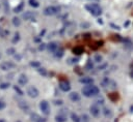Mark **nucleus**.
I'll return each instance as SVG.
<instances>
[{
  "mask_svg": "<svg viewBox=\"0 0 133 122\" xmlns=\"http://www.w3.org/2000/svg\"><path fill=\"white\" fill-rule=\"evenodd\" d=\"M99 92H100L99 88H98L97 86L92 85V84H91V85H86V86H84V87L82 88V93H83V95L86 96V97L96 96V95L99 94Z\"/></svg>",
  "mask_w": 133,
  "mask_h": 122,
  "instance_id": "obj_1",
  "label": "nucleus"
},
{
  "mask_svg": "<svg viewBox=\"0 0 133 122\" xmlns=\"http://www.w3.org/2000/svg\"><path fill=\"white\" fill-rule=\"evenodd\" d=\"M85 8H86L92 16H96V17H98V16H100V14L102 13V9H101V7H100L98 4H96V3H89V4H86V5H85Z\"/></svg>",
  "mask_w": 133,
  "mask_h": 122,
  "instance_id": "obj_2",
  "label": "nucleus"
},
{
  "mask_svg": "<svg viewBox=\"0 0 133 122\" xmlns=\"http://www.w3.org/2000/svg\"><path fill=\"white\" fill-rule=\"evenodd\" d=\"M59 10H60V8H59L58 6H53V5H51V6H47V7L44 9V13H45L46 16H54V14L58 13Z\"/></svg>",
  "mask_w": 133,
  "mask_h": 122,
  "instance_id": "obj_3",
  "label": "nucleus"
},
{
  "mask_svg": "<svg viewBox=\"0 0 133 122\" xmlns=\"http://www.w3.org/2000/svg\"><path fill=\"white\" fill-rule=\"evenodd\" d=\"M39 109H41V111H42L43 114H45V115H49L50 114V105H49L48 101L42 100L39 102Z\"/></svg>",
  "mask_w": 133,
  "mask_h": 122,
  "instance_id": "obj_4",
  "label": "nucleus"
},
{
  "mask_svg": "<svg viewBox=\"0 0 133 122\" xmlns=\"http://www.w3.org/2000/svg\"><path fill=\"white\" fill-rule=\"evenodd\" d=\"M27 94H28L29 97L35 98V97L38 96L39 92H38V90H37L36 87H34V86H29V87L27 88Z\"/></svg>",
  "mask_w": 133,
  "mask_h": 122,
  "instance_id": "obj_5",
  "label": "nucleus"
},
{
  "mask_svg": "<svg viewBox=\"0 0 133 122\" xmlns=\"http://www.w3.org/2000/svg\"><path fill=\"white\" fill-rule=\"evenodd\" d=\"M66 113H68V110H61L59 112V114L55 117V121L56 122H65L66 121Z\"/></svg>",
  "mask_w": 133,
  "mask_h": 122,
  "instance_id": "obj_6",
  "label": "nucleus"
},
{
  "mask_svg": "<svg viewBox=\"0 0 133 122\" xmlns=\"http://www.w3.org/2000/svg\"><path fill=\"white\" fill-rule=\"evenodd\" d=\"M89 112H90V114H91L94 117H96V118L99 117V116H100V113H101L99 105L96 104V103H94L92 105H90V108H89Z\"/></svg>",
  "mask_w": 133,
  "mask_h": 122,
  "instance_id": "obj_7",
  "label": "nucleus"
},
{
  "mask_svg": "<svg viewBox=\"0 0 133 122\" xmlns=\"http://www.w3.org/2000/svg\"><path fill=\"white\" fill-rule=\"evenodd\" d=\"M14 67H15V64H14L12 62H9V61H4V62H2V63L0 64V68H1L2 70H4V71L10 70V69H12Z\"/></svg>",
  "mask_w": 133,
  "mask_h": 122,
  "instance_id": "obj_8",
  "label": "nucleus"
},
{
  "mask_svg": "<svg viewBox=\"0 0 133 122\" xmlns=\"http://www.w3.org/2000/svg\"><path fill=\"white\" fill-rule=\"evenodd\" d=\"M22 18L26 21H33L35 19V13L32 12V11H25L22 14Z\"/></svg>",
  "mask_w": 133,
  "mask_h": 122,
  "instance_id": "obj_9",
  "label": "nucleus"
},
{
  "mask_svg": "<svg viewBox=\"0 0 133 122\" xmlns=\"http://www.w3.org/2000/svg\"><path fill=\"white\" fill-rule=\"evenodd\" d=\"M58 43L57 42H55V41H52V42H50L49 44H47V49H48V51L49 52H51V53H55L57 50H58Z\"/></svg>",
  "mask_w": 133,
  "mask_h": 122,
  "instance_id": "obj_10",
  "label": "nucleus"
},
{
  "mask_svg": "<svg viewBox=\"0 0 133 122\" xmlns=\"http://www.w3.org/2000/svg\"><path fill=\"white\" fill-rule=\"evenodd\" d=\"M59 88H60V90H62V91H64V92H68V91H70V89H71V85H70L69 82L62 81V82L59 83Z\"/></svg>",
  "mask_w": 133,
  "mask_h": 122,
  "instance_id": "obj_11",
  "label": "nucleus"
},
{
  "mask_svg": "<svg viewBox=\"0 0 133 122\" xmlns=\"http://www.w3.org/2000/svg\"><path fill=\"white\" fill-rule=\"evenodd\" d=\"M27 82H28L27 75H25V74H20V75H19V78H18V83H19V85L25 86V85L27 84Z\"/></svg>",
  "mask_w": 133,
  "mask_h": 122,
  "instance_id": "obj_12",
  "label": "nucleus"
},
{
  "mask_svg": "<svg viewBox=\"0 0 133 122\" xmlns=\"http://www.w3.org/2000/svg\"><path fill=\"white\" fill-rule=\"evenodd\" d=\"M80 83H82L84 85H91L94 83V79H91L89 77H83L80 79Z\"/></svg>",
  "mask_w": 133,
  "mask_h": 122,
  "instance_id": "obj_13",
  "label": "nucleus"
},
{
  "mask_svg": "<svg viewBox=\"0 0 133 122\" xmlns=\"http://www.w3.org/2000/svg\"><path fill=\"white\" fill-rule=\"evenodd\" d=\"M18 104H19V108H20L21 110H23L24 112H28V111H29V105H28V103H27L26 101L20 100Z\"/></svg>",
  "mask_w": 133,
  "mask_h": 122,
  "instance_id": "obj_14",
  "label": "nucleus"
},
{
  "mask_svg": "<svg viewBox=\"0 0 133 122\" xmlns=\"http://www.w3.org/2000/svg\"><path fill=\"white\" fill-rule=\"evenodd\" d=\"M69 97H70V99H71L72 101H74V102H77V101L80 100V95H79L77 92H72V93H70Z\"/></svg>",
  "mask_w": 133,
  "mask_h": 122,
  "instance_id": "obj_15",
  "label": "nucleus"
},
{
  "mask_svg": "<svg viewBox=\"0 0 133 122\" xmlns=\"http://www.w3.org/2000/svg\"><path fill=\"white\" fill-rule=\"evenodd\" d=\"M71 119H72L73 122H81L80 117H79L76 113H72V114H71Z\"/></svg>",
  "mask_w": 133,
  "mask_h": 122,
  "instance_id": "obj_16",
  "label": "nucleus"
},
{
  "mask_svg": "<svg viewBox=\"0 0 133 122\" xmlns=\"http://www.w3.org/2000/svg\"><path fill=\"white\" fill-rule=\"evenodd\" d=\"M54 55H55V57H57V58H61V57L63 56V50H62L61 48H58V50L54 53Z\"/></svg>",
  "mask_w": 133,
  "mask_h": 122,
  "instance_id": "obj_17",
  "label": "nucleus"
},
{
  "mask_svg": "<svg viewBox=\"0 0 133 122\" xmlns=\"http://www.w3.org/2000/svg\"><path fill=\"white\" fill-rule=\"evenodd\" d=\"M110 83H111V81H110L108 78H104V79L102 80V82H101V85H102L103 87H107V86H109Z\"/></svg>",
  "mask_w": 133,
  "mask_h": 122,
  "instance_id": "obj_18",
  "label": "nucleus"
},
{
  "mask_svg": "<svg viewBox=\"0 0 133 122\" xmlns=\"http://www.w3.org/2000/svg\"><path fill=\"white\" fill-rule=\"evenodd\" d=\"M23 8H24V2H21V3L15 8V12H21V11H23Z\"/></svg>",
  "mask_w": 133,
  "mask_h": 122,
  "instance_id": "obj_19",
  "label": "nucleus"
},
{
  "mask_svg": "<svg viewBox=\"0 0 133 122\" xmlns=\"http://www.w3.org/2000/svg\"><path fill=\"white\" fill-rule=\"evenodd\" d=\"M30 118H31V120H32L33 122H37V120L41 118V116L37 115L36 113H32V114L30 115Z\"/></svg>",
  "mask_w": 133,
  "mask_h": 122,
  "instance_id": "obj_20",
  "label": "nucleus"
},
{
  "mask_svg": "<svg viewBox=\"0 0 133 122\" xmlns=\"http://www.w3.org/2000/svg\"><path fill=\"white\" fill-rule=\"evenodd\" d=\"M12 24H14L16 27H18V26H20V25H21V20H20L19 18H17V17L12 18Z\"/></svg>",
  "mask_w": 133,
  "mask_h": 122,
  "instance_id": "obj_21",
  "label": "nucleus"
},
{
  "mask_svg": "<svg viewBox=\"0 0 133 122\" xmlns=\"http://www.w3.org/2000/svg\"><path fill=\"white\" fill-rule=\"evenodd\" d=\"M103 113H104V115L106 116V117H110L111 116V111H110V109H108V108H104V110H103Z\"/></svg>",
  "mask_w": 133,
  "mask_h": 122,
  "instance_id": "obj_22",
  "label": "nucleus"
},
{
  "mask_svg": "<svg viewBox=\"0 0 133 122\" xmlns=\"http://www.w3.org/2000/svg\"><path fill=\"white\" fill-rule=\"evenodd\" d=\"M29 4L31 6H33V7H38V5H39L37 0H29Z\"/></svg>",
  "mask_w": 133,
  "mask_h": 122,
  "instance_id": "obj_23",
  "label": "nucleus"
},
{
  "mask_svg": "<svg viewBox=\"0 0 133 122\" xmlns=\"http://www.w3.org/2000/svg\"><path fill=\"white\" fill-rule=\"evenodd\" d=\"M94 60H95V62L101 63V62H102V60H103V57H102L101 55H96V56L94 57Z\"/></svg>",
  "mask_w": 133,
  "mask_h": 122,
  "instance_id": "obj_24",
  "label": "nucleus"
},
{
  "mask_svg": "<svg viewBox=\"0 0 133 122\" xmlns=\"http://www.w3.org/2000/svg\"><path fill=\"white\" fill-rule=\"evenodd\" d=\"M80 119H81V122H89V117L86 114H83Z\"/></svg>",
  "mask_w": 133,
  "mask_h": 122,
  "instance_id": "obj_25",
  "label": "nucleus"
},
{
  "mask_svg": "<svg viewBox=\"0 0 133 122\" xmlns=\"http://www.w3.org/2000/svg\"><path fill=\"white\" fill-rule=\"evenodd\" d=\"M14 89H15V91H16L19 95H23V94H24V93H23V91L19 88V86H17V85H16V86H14Z\"/></svg>",
  "mask_w": 133,
  "mask_h": 122,
  "instance_id": "obj_26",
  "label": "nucleus"
},
{
  "mask_svg": "<svg viewBox=\"0 0 133 122\" xmlns=\"http://www.w3.org/2000/svg\"><path fill=\"white\" fill-rule=\"evenodd\" d=\"M15 53H16V50L14 48H9V49L6 50V54L7 55H14Z\"/></svg>",
  "mask_w": 133,
  "mask_h": 122,
  "instance_id": "obj_27",
  "label": "nucleus"
},
{
  "mask_svg": "<svg viewBox=\"0 0 133 122\" xmlns=\"http://www.w3.org/2000/svg\"><path fill=\"white\" fill-rule=\"evenodd\" d=\"M30 65L33 66V67H39L41 66V63L38 61H31L30 62Z\"/></svg>",
  "mask_w": 133,
  "mask_h": 122,
  "instance_id": "obj_28",
  "label": "nucleus"
},
{
  "mask_svg": "<svg viewBox=\"0 0 133 122\" xmlns=\"http://www.w3.org/2000/svg\"><path fill=\"white\" fill-rule=\"evenodd\" d=\"M38 72L41 73V74H43V75H47V70L45 69V68H43V67H38Z\"/></svg>",
  "mask_w": 133,
  "mask_h": 122,
  "instance_id": "obj_29",
  "label": "nucleus"
},
{
  "mask_svg": "<svg viewBox=\"0 0 133 122\" xmlns=\"http://www.w3.org/2000/svg\"><path fill=\"white\" fill-rule=\"evenodd\" d=\"M19 39H20V34H19L18 32H16V33H15V37H14V39H12V42L15 43V42L19 41Z\"/></svg>",
  "mask_w": 133,
  "mask_h": 122,
  "instance_id": "obj_30",
  "label": "nucleus"
},
{
  "mask_svg": "<svg viewBox=\"0 0 133 122\" xmlns=\"http://www.w3.org/2000/svg\"><path fill=\"white\" fill-rule=\"evenodd\" d=\"M107 66H108L107 63H103V64H101V65L98 67V69H99V70H104L105 68H107Z\"/></svg>",
  "mask_w": 133,
  "mask_h": 122,
  "instance_id": "obj_31",
  "label": "nucleus"
},
{
  "mask_svg": "<svg viewBox=\"0 0 133 122\" xmlns=\"http://www.w3.org/2000/svg\"><path fill=\"white\" fill-rule=\"evenodd\" d=\"M9 87V83H2L0 84V89H6Z\"/></svg>",
  "mask_w": 133,
  "mask_h": 122,
  "instance_id": "obj_32",
  "label": "nucleus"
},
{
  "mask_svg": "<svg viewBox=\"0 0 133 122\" xmlns=\"http://www.w3.org/2000/svg\"><path fill=\"white\" fill-rule=\"evenodd\" d=\"M103 102H104V99H103V98H99V99H97V100L95 101V103L98 104V105H99V104H103Z\"/></svg>",
  "mask_w": 133,
  "mask_h": 122,
  "instance_id": "obj_33",
  "label": "nucleus"
},
{
  "mask_svg": "<svg viewBox=\"0 0 133 122\" xmlns=\"http://www.w3.org/2000/svg\"><path fill=\"white\" fill-rule=\"evenodd\" d=\"M5 105H6V104H5V102H4L3 100H1V99H0V111H1V110H3V109L5 108Z\"/></svg>",
  "mask_w": 133,
  "mask_h": 122,
  "instance_id": "obj_34",
  "label": "nucleus"
},
{
  "mask_svg": "<svg viewBox=\"0 0 133 122\" xmlns=\"http://www.w3.org/2000/svg\"><path fill=\"white\" fill-rule=\"evenodd\" d=\"M81 52H82V50L80 49V48H76V49H74V53H76V54H81Z\"/></svg>",
  "mask_w": 133,
  "mask_h": 122,
  "instance_id": "obj_35",
  "label": "nucleus"
},
{
  "mask_svg": "<svg viewBox=\"0 0 133 122\" xmlns=\"http://www.w3.org/2000/svg\"><path fill=\"white\" fill-rule=\"evenodd\" d=\"M86 67H87L88 69H91V68H92V63H91L90 60H88V62H87V64H86Z\"/></svg>",
  "mask_w": 133,
  "mask_h": 122,
  "instance_id": "obj_36",
  "label": "nucleus"
},
{
  "mask_svg": "<svg viewBox=\"0 0 133 122\" xmlns=\"http://www.w3.org/2000/svg\"><path fill=\"white\" fill-rule=\"evenodd\" d=\"M45 48H46V44H45V43H41V44H39V47H38V49H39V50H44Z\"/></svg>",
  "mask_w": 133,
  "mask_h": 122,
  "instance_id": "obj_37",
  "label": "nucleus"
},
{
  "mask_svg": "<svg viewBox=\"0 0 133 122\" xmlns=\"http://www.w3.org/2000/svg\"><path fill=\"white\" fill-rule=\"evenodd\" d=\"M37 122H46V118H39L38 120H37Z\"/></svg>",
  "mask_w": 133,
  "mask_h": 122,
  "instance_id": "obj_38",
  "label": "nucleus"
},
{
  "mask_svg": "<svg viewBox=\"0 0 133 122\" xmlns=\"http://www.w3.org/2000/svg\"><path fill=\"white\" fill-rule=\"evenodd\" d=\"M62 100H55V104H61Z\"/></svg>",
  "mask_w": 133,
  "mask_h": 122,
  "instance_id": "obj_39",
  "label": "nucleus"
},
{
  "mask_svg": "<svg viewBox=\"0 0 133 122\" xmlns=\"http://www.w3.org/2000/svg\"><path fill=\"white\" fill-rule=\"evenodd\" d=\"M0 122H5V121L4 120H0Z\"/></svg>",
  "mask_w": 133,
  "mask_h": 122,
  "instance_id": "obj_40",
  "label": "nucleus"
},
{
  "mask_svg": "<svg viewBox=\"0 0 133 122\" xmlns=\"http://www.w3.org/2000/svg\"><path fill=\"white\" fill-rule=\"evenodd\" d=\"M17 122H20V121H17Z\"/></svg>",
  "mask_w": 133,
  "mask_h": 122,
  "instance_id": "obj_41",
  "label": "nucleus"
},
{
  "mask_svg": "<svg viewBox=\"0 0 133 122\" xmlns=\"http://www.w3.org/2000/svg\"><path fill=\"white\" fill-rule=\"evenodd\" d=\"M96 1H97V0H96Z\"/></svg>",
  "mask_w": 133,
  "mask_h": 122,
  "instance_id": "obj_42",
  "label": "nucleus"
}]
</instances>
